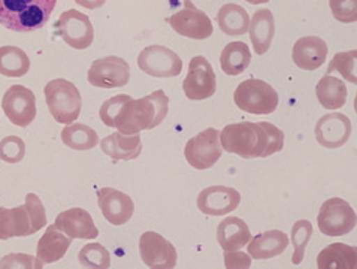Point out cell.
Here are the masks:
<instances>
[{"label": "cell", "mask_w": 357, "mask_h": 269, "mask_svg": "<svg viewBox=\"0 0 357 269\" xmlns=\"http://www.w3.org/2000/svg\"><path fill=\"white\" fill-rule=\"evenodd\" d=\"M169 111V98L163 90L132 99L129 95L114 96L102 103L99 116L105 126L124 134H135L160 126Z\"/></svg>", "instance_id": "obj_1"}, {"label": "cell", "mask_w": 357, "mask_h": 269, "mask_svg": "<svg viewBox=\"0 0 357 269\" xmlns=\"http://www.w3.org/2000/svg\"><path fill=\"white\" fill-rule=\"evenodd\" d=\"M220 144L243 159L268 157L284 148V133L268 121H241L227 124L220 132Z\"/></svg>", "instance_id": "obj_2"}, {"label": "cell", "mask_w": 357, "mask_h": 269, "mask_svg": "<svg viewBox=\"0 0 357 269\" xmlns=\"http://www.w3.org/2000/svg\"><path fill=\"white\" fill-rule=\"evenodd\" d=\"M57 0H0V24L14 32H35L44 27Z\"/></svg>", "instance_id": "obj_3"}, {"label": "cell", "mask_w": 357, "mask_h": 269, "mask_svg": "<svg viewBox=\"0 0 357 269\" xmlns=\"http://www.w3.org/2000/svg\"><path fill=\"white\" fill-rule=\"evenodd\" d=\"M47 226L44 203L35 193L26 196L24 205L9 210L0 206V241L14 236H30Z\"/></svg>", "instance_id": "obj_4"}, {"label": "cell", "mask_w": 357, "mask_h": 269, "mask_svg": "<svg viewBox=\"0 0 357 269\" xmlns=\"http://www.w3.org/2000/svg\"><path fill=\"white\" fill-rule=\"evenodd\" d=\"M44 95L51 116L57 123L70 124L79 117L82 98L77 86L70 81L63 78L50 81L44 89Z\"/></svg>", "instance_id": "obj_5"}, {"label": "cell", "mask_w": 357, "mask_h": 269, "mask_svg": "<svg viewBox=\"0 0 357 269\" xmlns=\"http://www.w3.org/2000/svg\"><path fill=\"white\" fill-rule=\"evenodd\" d=\"M234 100L239 109L255 116H268L275 112L280 96L266 81L250 78L241 82L234 93Z\"/></svg>", "instance_id": "obj_6"}, {"label": "cell", "mask_w": 357, "mask_h": 269, "mask_svg": "<svg viewBox=\"0 0 357 269\" xmlns=\"http://www.w3.org/2000/svg\"><path fill=\"white\" fill-rule=\"evenodd\" d=\"M222 144H220V130L209 128L188 139L184 148L187 163L197 171L213 168L222 157Z\"/></svg>", "instance_id": "obj_7"}, {"label": "cell", "mask_w": 357, "mask_h": 269, "mask_svg": "<svg viewBox=\"0 0 357 269\" xmlns=\"http://www.w3.org/2000/svg\"><path fill=\"white\" fill-rule=\"evenodd\" d=\"M317 223L323 235L344 236L356 227V213L347 201L332 198L321 205Z\"/></svg>", "instance_id": "obj_8"}, {"label": "cell", "mask_w": 357, "mask_h": 269, "mask_svg": "<svg viewBox=\"0 0 357 269\" xmlns=\"http://www.w3.org/2000/svg\"><path fill=\"white\" fill-rule=\"evenodd\" d=\"M138 66L150 77L174 78L183 72V60L171 48L150 45L141 51Z\"/></svg>", "instance_id": "obj_9"}, {"label": "cell", "mask_w": 357, "mask_h": 269, "mask_svg": "<svg viewBox=\"0 0 357 269\" xmlns=\"http://www.w3.org/2000/svg\"><path fill=\"white\" fill-rule=\"evenodd\" d=\"M166 23L180 36L197 40L208 39L214 32L211 18L201 9H197L192 0H184V8L167 17Z\"/></svg>", "instance_id": "obj_10"}, {"label": "cell", "mask_w": 357, "mask_h": 269, "mask_svg": "<svg viewBox=\"0 0 357 269\" xmlns=\"http://www.w3.org/2000/svg\"><path fill=\"white\" fill-rule=\"evenodd\" d=\"M187 99L205 100L215 95L217 78L211 63L204 56H196L188 63V74L183 82Z\"/></svg>", "instance_id": "obj_11"}, {"label": "cell", "mask_w": 357, "mask_h": 269, "mask_svg": "<svg viewBox=\"0 0 357 269\" xmlns=\"http://www.w3.org/2000/svg\"><path fill=\"white\" fill-rule=\"evenodd\" d=\"M91 86L99 89H119L129 84L130 66L117 56H108L94 60L87 74Z\"/></svg>", "instance_id": "obj_12"}, {"label": "cell", "mask_w": 357, "mask_h": 269, "mask_svg": "<svg viewBox=\"0 0 357 269\" xmlns=\"http://www.w3.org/2000/svg\"><path fill=\"white\" fill-rule=\"evenodd\" d=\"M2 108L10 123L18 128H27L36 118L35 93L21 84L9 87L3 95Z\"/></svg>", "instance_id": "obj_13"}, {"label": "cell", "mask_w": 357, "mask_h": 269, "mask_svg": "<svg viewBox=\"0 0 357 269\" xmlns=\"http://www.w3.org/2000/svg\"><path fill=\"white\" fill-rule=\"evenodd\" d=\"M56 32L65 43L75 49H86L93 44L94 29L90 18L77 9L65 11L54 24Z\"/></svg>", "instance_id": "obj_14"}, {"label": "cell", "mask_w": 357, "mask_h": 269, "mask_svg": "<svg viewBox=\"0 0 357 269\" xmlns=\"http://www.w3.org/2000/svg\"><path fill=\"white\" fill-rule=\"evenodd\" d=\"M139 254L142 262L151 269H174L178 261L175 247L151 231L141 235Z\"/></svg>", "instance_id": "obj_15"}, {"label": "cell", "mask_w": 357, "mask_h": 269, "mask_svg": "<svg viewBox=\"0 0 357 269\" xmlns=\"http://www.w3.org/2000/svg\"><path fill=\"white\" fill-rule=\"evenodd\" d=\"M241 203V194L234 187L213 185L204 189L197 196V208L205 215H227Z\"/></svg>", "instance_id": "obj_16"}, {"label": "cell", "mask_w": 357, "mask_h": 269, "mask_svg": "<svg viewBox=\"0 0 357 269\" xmlns=\"http://www.w3.org/2000/svg\"><path fill=\"white\" fill-rule=\"evenodd\" d=\"M351 134V121L341 112L323 116L316 124V139L326 148H340Z\"/></svg>", "instance_id": "obj_17"}, {"label": "cell", "mask_w": 357, "mask_h": 269, "mask_svg": "<svg viewBox=\"0 0 357 269\" xmlns=\"http://www.w3.org/2000/svg\"><path fill=\"white\" fill-rule=\"evenodd\" d=\"M99 208L114 226H121L128 223L135 213V203L129 194L111 187H103L98 192Z\"/></svg>", "instance_id": "obj_18"}, {"label": "cell", "mask_w": 357, "mask_h": 269, "mask_svg": "<svg viewBox=\"0 0 357 269\" xmlns=\"http://www.w3.org/2000/svg\"><path fill=\"white\" fill-rule=\"evenodd\" d=\"M56 227L72 240H94L99 231L91 215L84 208H70L56 217Z\"/></svg>", "instance_id": "obj_19"}, {"label": "cell", "mask_w": 357, "mask_h": 269, "mask_svg": "<svg viewBox=\"0 0 357 269\" xmlns=\"http://www.w3.org/2000/svg\"><path fill=\"white\" fill-rule=\"evenodd\" d=\"M328 44L319 36H303L293 45L291 59L303 70L319 69L328 57Z\"/></svg>", "instance_id": "obj_20"}, {"label": "cell", "mask_w": 357, "mask_h": 269, "mask_svg": "<svg viewBox=\"0 0 357 269\" xmlns=\"http://www.w3.org/2000/svg\"><path fill=\"white\" fill-rule=\"evenodd\" d=\"M100 148L107 156L112 159V162L138 159L142 153L141 134H124L120 132H114L109 137L100 141Z\"/></svg>", "instance_id": "obj_21"}, {"label": "cell", "mask_w": 357, "mask_h": 269, "mask_svg": "<svg viewBox=\"0 0 357 269\" xmlns=\"http://www.w3.org/2000/svg\"><path fill=\"white\" fill-rule=\"evenodd\" d=\"M248 33L256 54H266L275 36L274 14L269 9H259V11H256L253 18L250 20Z\"/></svg>", "instance_id": "obj_22"}, {"label": "cell", "mask_w": 357, "mask_h": 269, "mask_svg": "<svg viewBox=\"0 0 357 269\" xmlns=\"http://www.w3.org/2000/svg\"><path fill=\"white\" fill-rule=\"evenodd\" d=\"M72 244V238L63 235L56 224L47 227L45 233L40 236L36 248V257L40 263H56L65 257Z\"/></svg>", "instance_id": "obj_23"}, {"label": "cell", "mask_w": 357, "mask_h": 269, "mask_svg": "<svg viewBox=\"0 0 357 269\" xmlns=\"http://www.w3.org/2000/svg\"><path fill=\"white\" fill-rule=\"evenodd\" d=\"M290 240L281 231H268L251 238L248 244V254L256 261H266L286 252Z\"/></svg>", "instance_id": "obj_24"}, {"label": "cell", "mask_w": 357, "mask_h": 269, "mask_svg": "<svg viewBox=\"0 0 357 269\" xmlns=\"http://www.w3.org/2000/svg\"><path fill=\"white\" fill-rule=\"evenodd\" d=\"M251 240L247 223L239 217L230 215L217 227V241L225 252L241 250Z\"/></svg>", "instance_id": "obj_25"}, {"label": "cell", "mask_w": 357, "mask_h": 269, "mask_svg": "<svg viewBox=\"0 0 357 269\" xmlns=\"http://www.w3.org/2000/svg\"><path fill=\"white\" fill-rule=\"evenodd\" d=\"M319 269H356L357 268V250L356 247L335 243L323 248L317 256Z\"/></svg>", "instance_id": "obj_26"}, {"label": "cell", "mask_w": 357, "mask_h": 269, "mask_svg": "<svg viewBox=\"0 0 357 269\" xmlns=\"http://www.w3.org/2000/svg\"><path fill=\"white\" fill-rule=\"evenodd\" d=\"M320 105L326 109H340L347 103L349 91L344 82L332 75H324L316 87Z\"/></svg>", "instance_id": "obj_27"}, {"label": "cell", "mask_w": 357, "mask_h": 269, "mask_svg": "<svg viewBox=\"0 0 357 269\" xmlns=\"http://www.w3.org/2000/svg\"><path fill=\"white\" fill-rule=\"evenodd\" d=\"M217 23L223 33L229 36H241L248 32L250 15L243 6L236 3H226L220 8Z\"/></svg>", "instance_id": "obj_28"}, {"label": "cell", "mask_w": 357, "mask_h": 269, "mask_svg": "<svg viewBox=\"0 0 357 269\" xmlns=\"http://www.w3.org/2000/svg\"><path fill=\"white\" fill-rule=\"evenodd\" d=\"M251 63V51L245 43L235 40L227 44L220 56V65L226 75L236 77L247 70Z\"/></svg>", "instance_id": "obj_29"}, {"label": "cell", "mask_w": 357, "mask_h": 269, "mask_svg": "<svg viewBox=\"0 0 357 269\" xmlns=\"http://www.w3.org/2000/svg\"><path fill=\"white\" fill-rule=\"evenodd\" d=\"M61 141L72 150L87 151L98 146L99 137L87 124L70 123L61 130Z\"/></svg>", "instance_id": "obj_30"}, {"label": "cell", "mask_w": 357, "mask_h": 269, "mask_svg": "<svg viewBox=\"0 0 357 269\" xmlns=\"http://www.w3.org/2000/svg\"><path fill=\"white\" fill-rule=\"evenodd\" d=\"M30 69V59L23 49L13 45L0 47V75L20 78Z\"/></svg>", "instance_id": "obj_31"}, {"label": "cell", "mask_w": 357, "mask_h": 269, "mask_svg": "<svg viewBox=\"0 0 357 269\" xmlns=\"http://www.w3.org/2000/svg\"><path fill=\"white\" fill-rule=\"evenodd\" d=\"M78 261L82 268L107 269L111 266L109 252L99 243H90L81 248Z\"/></svg>", "instance_id": "obj_32"}, {"label": "cell", "mask_w": 357, "mask_h": 269, "mask_svg": "<svg viewBox=\"0 0 357 269\" xmlns=\"http://www.w3.org/2000/svg\"><path fill=\"white\" fill-rule=\"evenodd\" d=\"M312 236V224L308 220H299L291 227V235L290 240L293 247H295V252L291 256L293 265H301L303 261V256H305V248Z\"/></svg>", "instance_id": "obj_33"}, {"label": "cell", "mask_w": 357, "mask_h": 269, "mask_svg": "<svg viewBox=\"0 0 357 269\" xmlns=\"http://www.w3.org/2000/svg\"><path fill=\"white\" fill-rule=\"evenodd\" d=\"M340 72V74L350 81L351 84H356L357 78H356V49L349 51V53H338L335 54L331 65L328 68L326 75H331L332 72Z\"/></svg>", "instance_id": "obj_34"}, {"label": "cell", "mask_w": 357, "mask_h": 269, "mask_svg": "<svg viewBox=\"0 0 357 269\" xmlns=\"http://www.w3.org/2000/svg\"><path fill=\"white\" fill-rule=\"evenodd\" d=\"M26 156V144L18 137H6L0 141V159L6 163H18Z\"/></svg>", "instance_id": "obj_35"}, {"label": "cell", "mask_w": 357, "mask_h": 269, "mask_svg": "<svg viewBox=\"0 0 357 269\" xmlns=\"http://www.w3.org/2000/svg\"><path fill=\"white\" fill-rule=\"evenodd\" d=\"M331 11L340 23L350 24L357 20V0H329Z\"/></svg>", "instance_id": "obj_36"}, {"label": "cell", "mask_w": 357, "mask_h": 269, "mask_svg": "<svg viewBox=\"0 0 357 269\" xmlns=\"http://www.w3.org/2000/svg\"><path fill=\"white\" fill-rule=\"evenodd\" d=\"M225 266L227 269H245L251 266V256L243 252H225Z\"/></svg>", "instance_id": "obj_37"}, {"label": "cell", "mask_w": 357, "mask_h": 269, "mask_svg": "<svg viewBox=\"0 0 357 269\" xmlns=\"http://www.w3.org/2000/svg\"><path fill=\"white\" fill-rule=\"evenodd\" d=\"M2 262H10V263H3L0 268H42L44 263H40L38 261V257H31V256H24V254H13V256H6Z\"/></svg>", "instance_id": "obj_38"}, {"label": "cell", "mask_w": 357, "mask_h": 269, "mask_svg": "<svg viewBox=\"0 0 357 269\" xmlns=\"http://www.w3.org/2000/svg\"><path fill=\"white\" fill-rule=\"evenodd\" d=\"M79 6H84L87 9H98L107 3V0H75Z\"/></svg>", "instance_id": "obj_39"}, {"label": "cell", "mask_w": 357, "mask_h": 269, "mask_svg": "<svg viewBox=\"0 0 357 269\" xmlns=\"http://www.w3.org/2000/svg\"><path fill=\"white\" fill-rule=\"evenodd\" d=\"M245 2H248L251 5H260V3H268L269 0H245Z\"/></svg>", "instance_id": "obj_40"}]
</instances>
